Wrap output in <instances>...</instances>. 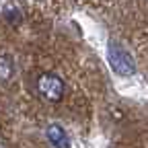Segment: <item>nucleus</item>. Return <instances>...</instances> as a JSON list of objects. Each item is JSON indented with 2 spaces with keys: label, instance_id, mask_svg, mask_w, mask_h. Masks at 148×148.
<instances>
[{
  "label": "nucleus",
  "instance_id": "obj_1",
  "mask_svg": "<svg viewBox=\"0 0 148 148\" xmlns=\"http://www.w3.org/2000/svg\"><path fill=\"white\" fill-rule=\"evenodd\" d=\"M37 92L49 103H58L64 97V82L58 74L53 72H43L37 78Z\"/></svg>",
  "mask_w": 148,
  "mask_h": 148
},
{
  "label": "nucleus",
  "instance_id": "obj_2",
  "mask_svg": "<svg viewBox=\"0 0 148 148\" xmlns=\"http://www.w3.org/2000/svg\"><path fill=\"white\" fill-rule=\"evenodd\" d=\"M109 64L117 74H121V76H130V74H134V70H136L132 56L125 49H121L117 43L109 45Z\"/></svg>",
  "mask_w": 148,
  "mask_h": 148
},
{
  "label": "nucleus",
  "instance_id": "obj_3",
  "mask_svg": "<svg viewBox=\"0 0 148 148\" xmlns=\"http://www.w3.org/2000/svg\"><path fill=\"white\" fill-rule=\"evenodd\" d=\"M45 134H47V140H49L56 148H68V146H70L68 134L64 132V127H60L58 123H49L47 130H45Z\"/></svg>",
  "mask_w": 148,
  "mask_h": 148
},
{
  "label": "nucleus",
  "instance_id": "obj_4",
  "mask_svg": "<svg viewBox=\"0 0 148 148\" xmlns=\"http://www.w3.org/2000/svg\"><path fill=\"white\" fill-rule=\"evenodd\" d=\"M14 60L6 53H0V82H8L14 76Z\"/></svg>",
  "mask_w": 148,
  "mask_h": 148
}]
</instances>
